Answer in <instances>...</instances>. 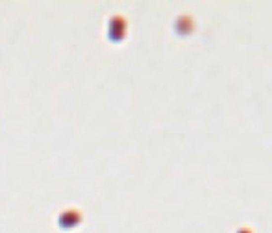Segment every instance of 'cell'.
<instances>
[{
    "label": "cell",
    "instance_id": "cell-4",
    "mask_svg": "<svg viewBox=\"0 0 272 233\" xmlns=\"http://www.w3.org/2000/svg\"><path fill=\"white\" fill-rule=\"evenodd\" d=\"M237 233H254V232H252L250 228H241V230H239Z\"/></svg>",
    "mask_w": 272,
    "mask_h": 233
},
{
    "label": "cell",
    "instance_id": "cell-1",
    "mask_svg": "<svg viewBox=\"0 0 272 233\" xmlns=\"http://www.w3.org/2000/svg\"><path fill=\"white\" fill-rule=\"evenodd\" d=\"M126 32H128V22H126L124 17H120V15L111 17L110 22H108V37H110V41H113V43L122 41Z\"/></svg>",
    "mask_w": 272,
    "mask_h": 233
},
{
    "label": "cell",
    "instance_id": "cell-2",
    "mask_svg": "<svg viewBox=\"0 0 272 233\" xmlns=\"http://www.w3.org/2000/svg\"><path fill=\"white\" fill-rule=\"evenodd\" d=\"M81 222V213L76 211V209H67L59 215V226H63L65 230H71V228L78 226Z\"/></svg>",
    "mask_w": 272,
    "mask_h": 233
},
{
    "label": "cell",
    "instance_id": "cell-3",
    "mask_svg": "<svg viewBox=\"0 0 272 233\" xmlns=\"http://www.w3.org/2000/svg\"><path fill=\"white\" fill-rule=\"evenodd\" d=\"M174 30H176L178 36H191L193 30H194V22L189 15H182V17H178L176 24H174Z\"/></svg>",
    "mask_w": 272,
    "mask_h": 233
}]
</instances>
